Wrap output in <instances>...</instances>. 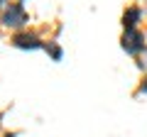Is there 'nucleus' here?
<instances>
[{
	"instance_id": "f03ea898",
	"label": "nucleus",
	"mask_w": 147,
	"mask_h": 137,
	"mask_svg": "<svg viewBox=\"0 0 147 137\" xmlns=\"http://www.w3.org/2000/svg\"><path fill=\"white\" fill-rule=\"evenodd\" d=\"M123 47H125L130 54L140 52V49H142V34H140V32H135V30H127L125 37H123Z\"/></svg>"
},
{
	"instance_id": "20e7f679",
	"label": "nucleus",
	"mask_w": 147,
	"mask_h": 137,
	"mask_svg": "<svg viewBox=\"0 0 147 137\" xmlns=\"http://www.w3.org/2000/svg\"><path fill=\"white\" fill-rule=\"evenodd\" d=\"M123 20H125V27H127V30H132V27L137 25V20H140V10L130 7V10L125 12V17H123Z\"/></svg>"
},
{
	"instance_id": "39448f33",
	"label": "nucleus",
	"mask_w": 147,
	"mask_h": 137,
	"mask_svg": "<svg viewBox=\"0 0 147 137\" xmlns=\"http://www.w3.org/2000/svg\"><path fill=\"white\" fill-rule=\"evenodd\" d=\"M140 93H147V79H145V83H142V88H140Z\"/></svg>"
},
{
	"instance_id": "7ed1b4c3",
	"label": "nucleus",
	"mask_w": 147,
	"mask_h": 137,
	"mask_svg": "<svg viewBox=\"0 0 147 137\" xmlns=\"http://www.w3.org/2000/svg\"><path fill=\"white\" fill-rule=\"evenodd\" d=\"M15 44H17V47H32V49L42 47L39 39H37L34 34H20V37H15Z\"/></svg>"
},
{
	"instance_id": "f257e3e1",
	"label": "nucleus",
	"mask_w": 147,
	"mask_h": 137,
	"mask_svg": "<svg viewBox=\"0 0 147 137\" xmlns=\"http://www.w3.org/2000/svg\"><path fill=\"white\" fill-rule=\"evenodd\" d=\"M3 22H5L7 27H22V25L27 22V15H25V10H22L20 3H12V5L5 10V15H3Z\"/></svg>"
},
{
	"instance_id": "423d86ee",
	"label": "nucleus",
	"mask_w": 147,
	"mask_h": 137,
	"mask_svg": "<svg viewBox=\"0 0 147 137\" xmlns=\"http://www.w3.org/2000/svg\"><path fill=\"white\" fill-rule=\"evenodd\" d=\"M3 3H5V0H0V5H3Z\"/></svg>"
}]
</instances>
